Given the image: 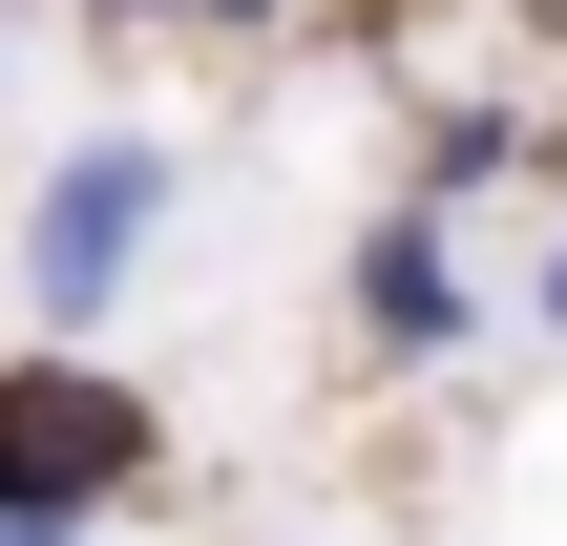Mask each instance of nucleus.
<instances>
[{
  "mask_svg": "<svg viewBox=\"0 0 567 546\" xmlns=\"http://www.w3.org/2000/svg\"><path fill=\"white\" fill-rule=\"evenodd\" d=\"M147 210H168V147H84V168L42 189V316H105L126 253H147Z\"/></svg>",
  "mask_w": 567,
  "mask_h": 546,
  "instance_id": "1",
  "label": "nucleus"
},
{
  "mask_svg": "<svg viewBox=\"0 0 567 546\" xmlns=\"http://www.w3.org/2000/svg\"><path fill=\"white\" fill-rule=\"evenodd\" d=\"M0 546H84V505H63V484H21V505H0Z\"/></svg>",
  "mask_w": 567,
  "mask_h": 546,
  "instance_id": "4",
  "label": "nucleus"
},
{
  "mask_svg": "<svg viewBox=\"0 0 567 546\" xmlns=\"http://www.w3.org/2000/svg\"><path fill=\"white\" fill-rule=\"evenodd\" d=\"M210 21H252V0H210Z\"/></svg>",
  "mask_w": 567,
  "mask_h": 546,
  "instance_id": "6",
  "label": "nucleus"
},
{
  "mask_svg": "<svg viewBox=\"0 0 567 546\" xmlns=\"http://www.w3.org/2000/svg\"><path fill=\"white\" fill-rule=\"evenodd\" d=\"M358 295H379V337H463V274H442V210H400V231L358 253Z\"/></svg>",
  "mask_w": 567,
  "mask_h": 546,
  "instance_id": "3",
  "label": "nucleus"
},
{
  "mask_svg": "<svg viewBox=\"0 0 567 546\" xmlns=\"http://www.w3.org/2000/svg\"><path fill=\"white\" fill-rule=\"evenodd\" d=\"M105 463H126V400H105V379H21V484H63V505H84Z\"/></svg>",
  "mask_w": 567,
  "mask_h": 546,
  "instance_id": "2",
  "label": "nucleus"
},
{
  "mask_svg": "<svg viewBox=\"0 0 567 546\" xmlns=\"http://www.w3.org/2000/svg\"><path fill=\"white\" fill-rule=\"evenodd\" d=\"M547 316H567V253H547Z\"/></svg>",
  "mask_w": 567,
  "mask_h": 546,
  "instance_id": "5",
  "label": "nucleus"
}]
</instances>
